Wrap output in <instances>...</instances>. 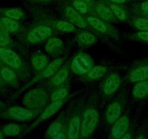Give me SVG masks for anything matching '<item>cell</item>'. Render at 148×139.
<instances>
[{"mask_svg":"<svg viewBox=\"0 0 148 139\" xmlns=\"http://www.w3.org/2000/svg\"><path fill=\"white\" fill-rule=\"evenodd\" d=\"M99 91L95 90L91 92L86 99L82 114V125L79 138L82 139L90 138L97 127L99 123Z\"/></svg>","mask_w":148,"mask_h":139,"instance_id":"cell-1","label":"cell"},{"mask_svg":"<svg viewBox=\"0 0 148 139\" xmlns=\"http://www.w3.org/2000/svg\"><path fill=\"white\" fill-rule=\"evenodd\" d=\"M27 10L34 22L50 27L59 33H75L79 30L68 21L57 18L52 12L42 7L29 5L27 6Z\"/></svg>","mask_w":148,"mask_h":139,"instance_id":"cell-2","label":"cell"},{"mask_svg":"<svg viewBox=\"0 0 148 139\" xmlns=\"http://www.w3.org/2000/svg\"><path fill=\"white\" fill-rule=\"evenodd\" d=\"M59 32L43 24L34 22L20 34V41L26 45H34L46 42L52 36H56Z\"/></svg>","mask_w":148,"mask_h":139,"instance_id":"cell-3","label":"cell"},{"mask_svg":"<svg viewBox=\"0 0 148 139\" xmlns=\"http://www.w3.org/2000/svg\"><path fill=\"white\" fill-rule=\"evenodd\" d=\"M0 60L13 70L21 80H28L31 77L29 65L12 49L0 46Z\"/></svg>","mask_w":148,"mask_h":139,"instance_id":"cell-4","label":"cell"},{"mask_svg":"<svg viewBox=\"0 0 148 139\" xmlns=\"http://www.w3.org/2000/svg\"><path fill=\"white\" fill-rule=\"evenodd\" d=\"M86 96H83L74 103L67 115L68 138L78 139L80 135L82 114L86 104Z\"/></svg>","mask_w":148,"mask_h":139,"instance_id":"cell-5","label":"cell"},{"mask_svg":"<svg viewBox=\"0 0 148 139\" xmlns=\"http://www.w3.org/2000/svg\"><path fill=\"white\" fill-rule=\"evenodd\" d=\"M49 93V90L44 84L38 86L25 93L23 104L31 110H44L50 102Z\"/></svg>","mask_w":148,"mask_h":139,"instance_id":"cell-6","label":"cell"},{"mask_svg":"<svg viewBox=\"0 0 148 139\" xmlns=\"http://www.w3.org/2000/svg\"><path fill=\"white\" fill-rule=\"evenodd\" d=\"M123 82L120 73L117 72H110L101 83L99 86V97L102 103H105L114 96L119 91Z\"/></svg>","mask_w":148,"mask_h":139,"instance_id":"cell-7","label":"cell"},{"mask_svg":"<svg viewBox=\"0 0 148 139\" xmlns=\"http://www.w3.org/2000/svg\"><path fill=\"white\" fill-rule=\"evenodd\" d=\"M79 91H77L74 92L72 94H69L67 97L64 98V99H60V100L55 101V102H50L49 105L47 106L43 110H42V112L39 114V117H37V119H36L34 120V123L31 125H30L28 127H27L25 128V130L23 131V136L28 134L30 132H31L32 130H34L37 126H39V125L42 124L43 122H45V120H48L49 118H50L51 117H52L53 115H55L58 111L61 109V107L66 103L68 101H69L70 99H72L73 97L76 96V94H78Z\"/></svg>","mask_w":148,"mask_h":139,"instance_id":"cell-8","label":"cell"},{"mask_svg":"<svg viewBox=\"0 0 148 139\" xmlns=\"http://www.w3.org/2000/svg\"><path fill=\"white\" fill-rule=\"evenodd\" d=\"M59 10L63 20L73 24L74 26H76L79 29L86 30V31L95 33L92 27L89 25L87 21L86 20L84 16L77 12L68 3V2L64 0L62 2H60Z\"/></svg>","mask_w":148,"mask_h":139,"instance_id":"cell-9","label":"cell"},{"mask_svg":"<svg viewBox=\"0 0 148 139\" xmlns=\"http://www.w3.org/2000/svg\"><path fill=\"white\" fill-rule=\"evenodd\" d=\"M84 18L97 36L102 35L105 37L111 38L117 42L121 40L119 31L110 22L92 15H86Z\"/></svg>","mask_w":148,"mask_h":139,"instance_id":"cell-10","label":"cell"},{"mask_svg":"<svg viewBox=\"0 0 148 139\" xmlns=\"http://www.w3.org/2000/svg\"><path fill=\"white\" fill-rule=\"evenodd\" d=\"M127 97V90L123 89L119 95L108 104L105 112V120L107 124L112 125L121 115L126 104Z\"/></svg>","mask_w":148,"mask_h":139,"instance_id":"cell-11","label":"cell"},{"mask_svg":"<svg viewBox=\"0 0 148 139\" xmlns=\"http://www.w3.org/2000/svg\"><path fill=\"white\" fill-rule=\"evenodd\" d=\"M68 54L69 52H67L66 55H65L64 56L61 57L56 58L55 59H54L53 61L50 62V63L48 64L47 66L43 69L42 70H41L40 72H39L38 73H36V76L32 78L31 80H30L29 81L27 82L18 92L15 94V97H18L21 93L24 91L26 90L28 88L31 87L33 85L36 84V83H39L41 80H45V79H48L55 73V72L59 69L61 67V65L64 63L65 59H67V57H68Z\"/></svg>","mask_w":148,"mask_h":139,"instance_id":"cell-12","label":"cell"},{"mask_svg":"<svg viewBox=\"0 0 148 139\" xmlns=\"http://www.w3.org/2000/svg\"><path fill=\"white\" fill-rule=\"evenodd\" d=\"M94 66L93 59L84 52H79L73 57L70 63L71 71L76 76H83Z\"/></svg>","mask_w":148,"mask_h":139,"instance_id":"cell-13","label":"cell"},{"mask_svg":"<svg viewBox=\"0 0 148 139\" xmlns=\"http://www.w3.org/2000/svg\"><path fill=\"white\" fill-rule=\"evenodd\" d=\"M70 63L71 60H68L63 65H61L60 67L44 83V85L49 89V91L70 80V73L71 72Z\"/></svg>","mask_w":148,"mask_h":139,"instance_id":"cell-14","label":"cell"},{"mask_svg":"<svg viewBox=\"0 0 148 139\" xmlns=\"http://www.w3.org/2000/svg\"><path fill=\"white\" fill-rule=\"evenodd\" d=\"M126 79L130 83L148 79V58L135 62L129 70Z\"/></svg>","mask_w":148,"mask_h":139,"instance_id":"cell-15","label":"cell"},{"mask_svg":"<svg viewBox=\"0 0 148 139\" xmlns=\"http://www.w3.org/2000/svg\"><path fill=\"white\" fill-rule=\"evenodd\" d=\"M43 110H31L21 107H10L6 112V116L18 121H30L35 119Z\"/></svg>","mask_w":148,"mask_h":139,"instance_id":"cell-16","label":"cell"},{"mask_svg":"<svg viewBox=\"0 0 148 139\" xmlns=\"http://www.w3.org/2000/svg\"><path fill=\"white\" fill-rule=\"evenodd\" d=\"M111 69H112L111 67L107 65L93 66V67L88 73L83 76H79V80L85 83L97 81L104 78L111 71Z\"/></svg>","mask_w":148,"mask_h":139,"instance_id":"cell-17","label":"cell"},{"mask_svg":"<svg viewBox=\"0 0 148 139\" xmlns=\"http://www.w3.org/2000/svg\"><path fill=\"white\" fill-rule=\"evenodd\" d=\"M129 123H130V120H129V114L121 115L112 124V127H111L109 136L110 138L121 139L123 135L129 129Z\"/></svg>","mask_w":148,"mask_h":139,"instance_id":"cell-18","label":"cell"},{"mask_svg":"<svg viewBox=\"0 0 148 139\" xmlns=\"http://www.w3.org/2000/svg\"><path fill=\"white\" fill-rule=\"evenodd\" d=\"M95 12L96 16L103 20L107 21L108 22H114V23L120 22V21L115 16L112 10L110 9L109 7L100 0H97L95 2Z\"/></svg>","mask_w":148,"mask_h":139,"instance_id":"cell-19","label":"cell"},{"mask_svg":"<svg viewBox=\"0 0 148 139\" xmlns=\"http://www.w3.org/2000/svg\"><path fill=\"white\" fill-rule=\"evenodd\" d=\"M67 123V114L65 112H62L56 120L51 123L45 133V138L47 139L53 138L61 131Z\"/></svg>","mask_w":148,"mask_h":139,"instance_id":"cell-20","label":"cell"},{"mask_svg":"<svg viewBox=\"0 0 148 139\" xmlns=\"http://www.w3.org/2000/svg\"><path fill=\"white\" fill-rule=\"evenodd\" d=\"M100 1H102V0H100ZM102 2L109 7L110 9L112 10L115 16L120 22H127L128 23L131 18V16H132V12H131L129 8L126 7L124 5L111 3V2H106V1H102Z\"/></svg>","mask_w":148,"mask_h":139,"instance_id":"cell-21","label":"cell"},{"mask_svg":"<svg viewBox=\"0 0 148 139\" xmlns=\"http://www.w3.org/2000/svg\"><path fill=\"white\" fill-rule=\"evenodd\" d=\"M97 34L86 30H79L76 32L75 40L82 47H89L97 42Z\"/></svg>","mask_w":148,"mask_h":139,"instance_id":"cell-22","label":"cell"},{"mask_svg":"<svg viewBox=\"0 0 148 139\" xmlns=\"http://www.w3.org/2000/svg\"><path fill=\"white\" fill-rule=\"evenodd\" d=\"M45 49L49 55L57 57L63 53L64 43L59 38L52 36L46 41Z\"/></svg>","mask_w":148,"mask_h":139,"instance_id":"cell-23","label":"cell"},{"mask_svg":"<svg viewBox=\"0 0 148 139\" xmlns=\"http://www.w3.org/2000/svg\"><path fill=\"white\" fill-rule=\"evenodd\" d=\"M31 62L34 72L38 73L47 66L49 64V58L43 52L37 51L32 55Z\"/></svg>","mask_w":148,"mask_h":139,"instance_id":"cell-24","label":"cell"},{"mask_svg":"<svg viewBox=\"0 0 148 139\" xmlns=\"http://www.w3.org/2000/svg\"><path fill=\"white\" fill-rule=\"evenodd\" d=\"M70 90H71V80H68L64 84L50 91L49 93L50 102L60 100L67 97L70 94Z\"/></svg>","mask_w":148,"mask_h":139,"instance_id":"cell-25","label":"cell"},{"mask_svg":"<svg viewBox=\"0 0 148 139\" xmlns=\"http://www.w3.org/2000/svg\"><path fill=\"white\" fill-rule=\"evenodd\" d=\"M0 76L4 81L10 83L12 86H15V88H18L19 86V82H18L19 77L13 70L11 69L9 67L5 66L1 68Z\"/></svg>","mask_w":148,"mask_h":139,"instance_id":"cell-26","label":"cell"},{"mask_svg":"<svg viewBox=\"0 0 148 139\" xmlns=\"http://www.w3.org/2000/svg\"><path fill=\"white\" fill-rule=\"evenodd\" d=\"M134 98L136 100H142L148 97V79L136 82L132 90Z\"/></svg>","mask_w":148,"mask_h":139,"instance_id":"cell-27","label":"cell"},{"mask_svg":"<svg viewBox=\"0 0 148 139\" xmlns=\"http://www.w3.org/2000/svg\"><path fill=\"white\" fill-rule=\"evenodd\" d=\"M0 21L5 25V27L9 31L10 33H11L21 34L25 29V27L21 25L16 20L12 19V18L2 17V18H0Z\"/></svg>","mask_w":148,"mask_h":139,"instance_id":"cell-28","label":"cell"},{"mask_svg":"<svg viewBox=\"0 0 148 139\" xmlns=\"http://www.w3.org/2000/svg\"><path fill=\"white\" fill-rule=\"evenodd\" d=\"M68 3L84 16L89 15L96 16L95 10L84 0H68Z\"/></svg>","mask_w":148,"mask_h":139,"instance_id":"cell-29","label":"cell"},{"mask_svg":"<svg viewBox=\"0 0 148 139\" xmlns=\"http://www.w3.org/2000/svg\"><path fill=\"white\" fill-rule=\"evenodd\" d=\"M129 10L133 15L148 18V0L134 2L131 5Z\"/></svg>","mask_w":148,"mask_h":139,"instance_id":"cell-30","label":"cell"},{"mask_svg":"<svg viewBox=\"0 0 148 139\" xmlns=\"http://www.w3.org/2000/svg\"><path fill=\"white\" fill-rule=\"evenodd\" d=\"M128 23L139 31H148V18L132 14Z\"/></svg>","mask_w":148,"mask_h":139,"instance_id":"cell-31","label":"cell"},{"mask_svg":"<svg viewBox=\"0 0 148 139\" xmlns=\"http://www.w3.org/2000/svg\"><path fill=\"white\" fill-rule=\"evenodd\" d=\"M0 12L4 15V17L12 18V19L20 20L26 18L25 12L19 8H7V9L0 10Z\"/></svg>","mask_w":148,"mask_h":139,"instance_id":"cell-32","label":"cell"},{"mask_svg":"<svg viewBox=\"0 0 148 139\" xmlns=\"http://www.w3.org/2000/svg\"><path fill=\"white\" fill-rule=\"evenodd\" d=\"M27 127L26 125L10 123L5 125L3 128V134L7 136H18L21 134L23 130Z\"/></svg>","mask_w":148,"mask_h":139,"instance_id":"cell-33","label":"cell"},{"mask_svg":"<svg viewBox=\"0 0 148 139\" xmlns=\"http://www.w3.org/2000/svg\"><path fill=\"white\" fill-rule=\"evenodd\" d=\"M130 39L135 41H140L148 43V31H138L129 36Z\"/></svg>","mask_w":148,"mask_h":139,"instance_id":"cell-34","label":"cell"},{"mask_svg":"<svg viewBox=\"0 0 148 139\" xmlns=\"http://www.w3.org/2000/svg\"><path fill=\"white\" fill-rule=\"evenodd\" d=\"M15 45L10 38H6L0 35V46L2 47H8V46H12Z\"/></svg>","mask_w":148,"mask_h":139,"instance_id":"cell-35","label":"cell"},{"mask_svg":"<svg viewBox=\"0 0 148 139\" xmlns=\"http://www.w3.org/2000/svg\"><path fill=\"white\" fill-rule=\"evenodd\" d=\"M68 138V127L66 124L64 125L63 128L61 130V131L54 138V139H66Z\"/></svg>","mask_w":148,"mask_h":139,"instance_id":"cell-36","label":"cell"},{"mask_svg":"<svg viewBox=\"0 0 148 139\" xmlns=\"http://www.w3.org/2000/svg\"><path fill=\"white\" fill-rule=\"evenodd\" d=\"M0 35L4 37H6V38H10V33L8 30L6 29V28L5 27V25L1 22L0 21Z\"/></svg>","mask_w":148,"mask_h":139,"instance_id":"cell-37","label":"cell"},{"mask_svg":"<svg viewBox=\"0 0 148 139\" xmlns=\"http://www.w3.org/2000/svg\"><path fill=\"white\" fill-rule=\"evenodd\" d=\"M102 1H106V2H111V3L119 4V5H126L129 2H132L133 0H102Z\"/></svg>","mask_w":148,"mask_h":139,"instance_id":"cell-38","label":"cell"},{"mask_svg":"<svg viewBox=\"0 0 148 139\" xmlns=\"http://www.w3.org/2000/svg\"><path fill=\"white\" fill-rule=\"evenodd\" d=\"M27 1L31 3L37 4H49L53 2V0H27Z\"/></svg>","mask_w":148,"mask_h":139,"instance_id":"cell-39","label":"cell"},{"mask_svg":"<svg viewBox=\"0 0 148 139\" xmlns=\"http://www.w3.org/2000/svg\"><path fill=\"white\" fill-rule=\"evenodd\" d=\"M84 2H86L92 9L95 10V2H96V0H84Z\"/></svg>","mask_w":148,"mask_h":139,"instance_id":"cell-40","label":"cell"},{"mask_svg":"<svg viewBox=\"0 0 148 139\" xmlns=\"http://www.w3.org/2000/svg\"><path fill=\"white\" fill-rule=\"evenodd\" d=\"M4 138L3 133H2V132L0 131V138Z\"/></svg>","mask_w":148,"mask_h":139,"instance_id":"cell-41","label":"cell"},{"mask_svg":"<svg viewBox=\"0 0 148 139\" xmlns=\"http://www.w3.org/2000/svg\"><path fill=\"white\" fill-rule=\"evenodd\" d=\"M53 1H57V2H62V1H64V0H53Z\"/></svg>","mask_w":148,"mask_h":139,"instance_id":"cell-42","label":"cell"},{"mask_svg":"<svg viewBox=\"0 0 148 139\" xmlns=\"http://www.w3.org/2000/svg\"><path fill=\"white\" fill-rule=\"evenodd\" d=\"M2 105V103H1V102H0V106Z\"/></svg>","mask_w":148,"mask_h":139,"instance_id":"cell-43","label":"cell"},{"mask_svg":"<svg viewBox=\"0 0 148 139\" xmlns=\"http://www.w3.org/2000/svg\"><path fill=\"white\" fill-rule=\"evenodd\" d=\"M1 78H1V76H0V82H1Z\"/></svg>","mask_w":148,"mask_h":139,"instance_id":"cell-44","label":"cell"}]
</instances>
